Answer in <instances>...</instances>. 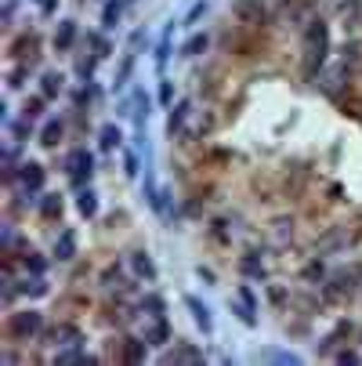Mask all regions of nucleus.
I'll return each instance as SVG.
<instances>
[{
	"instance_id": "obj_1",
	"label": "nucleus",
	"mask_w": 362,
	"mask_h": 366,
	"mask_svg": "<svg viewBox=\"0 0 362 366\" xmlns=\"http://www.w3.org/2000/svg\"><path fill=\"white\" fill-rule=\"evenodd\" d=\"M329 51V29L322 18H312V25L305 29V76H315L326 62Z\"/></svg>"
},
{
	"instance_id": "obj_2",
	"label": "nucleus",
	"mask_w": 362,
	"mask_h": 366,
	"mask_svg": "<svg viewBox=\"0 0 362 366\" xmlns=\"http://www.w3.org/2000/svg\"><path fill=\"white\" fill-rule=\"evenodd\" d=\"M4 330L11 333L15 341H29V338H37V333L44 330V316L37 309H25V312H11Z\"/></svg>"
},
{
	"instance_id": "obj_3",
	"label": "nucleus",
	"mask_w": 362,
	"mask_h": 366,
	"mask_svg": "<svg viewBox=\"0 0 362 366\" xmlns=\"http://www.w3.org/2000/svg\"><path fill=\"white\" fill-rule=\"evenodd\" d=\"M148 309H153V312H145V341L148 345H167L170 341V326H167V319L160 312V301L153 297V301H148Z\"/></svg>"
},
{
	"instance_id": "obj_4",
	"label": "nucleus",
	"mask_w": 362,
	"mask_h": 366,
	"mask_svg": "<svg viewBox=\"0 0 362 366\" xmlns=\"http://www.w3.org/2000/svg\"><path fill=\"white\" fill-rule=\"evenodd\" d=\"M66 171H69L73 185H83V181H90V174H95V156H90L87 149H73L66 156Z\"/></svg>"
},
{
	"instance_id": "obj_5",
	"label": "nucleus",
	"mask_w": 362,
	"mask_h": 366,
	"mask_svg": "<svg viewBox=\"0 0 362 366\" xmlns=\"http://www.w3.org/2000/svg\"><path fill=\"white\" fill-rule=\"evenodd\" d=\"M44 167L40 164H22V171L15 174V181H18V193L22 196H29V200H33V196H40L44 193Z\"/></svg>"
},
{
	"instance_id": "obj_6",
	"label": "nucleus",
	"mask_w": 362,
	"mask_h": 366,
	"mask_svg": "<svg viewBox=\"0 0 362 366\" xmlns=\"http://www.w3.org/2000/svg\"><path fill=\"white\" fill-rule=\"evenodd\" d=\"M51 345H54L58 352H66V348H83V333H80L76 326H69V323H58V326L51 330Z\"/></svg>"
},
{
	"instance_id": "obj_7",
	"label": "nucleus",
	"mask_w": 362,
	"mask_h": 366,
	"mask_svg": "<svg viewBox=\"0 0 362 366\" xmlns=\"http://www.w3.org/2000/svg\"><path fill=\"white\" fill-rule=\"evenodd\" d=\"M185 309L192 312V319H196V326L203 330V333H214V316H210V309H206V304L199 301V297H185Z\"/></svg>"
},
{
	"instance_id": "obj_8",
	"label": "nucleus",
	"mask_w": 362,
	"mask_h": 366,
	"mask_svg": "<svg viewBox=\"0 0 362 366\" xmlns=\"http://www.w3.org/2000/svg\"><path fill=\"white\" fill-rule=\"evenodd\" d=\"M232 11H235L239 22H250V25H254V22L264 18V0H235Z\"/></svg>"
},
{
	"instance_id": "obj_9",
	"label": "nucleus",
	"mask_w": 362,
	"mask_h": 366,
	"mask_svg": "<svg viewBox=\"0 0 362 366\" xmlns=\"http://www.w3.org/2000/svg\"><path fill=\"white\" fill-rule=\"evenodd\" d=\"M76 254V232L73 229H62V236L54 239V258L58 261H69Z\"/></svg>"
},
{
	"instance_id": "obj_10",
	"label": "nucleus",
	"mask_w": 362,
	"mask_h": 366,
	"mask_svg": "<svg viewBox=\"0 0 362 366\" xmlns=\"http://www.w3.org/2000/svg\"><path fill=\"white\" fill-rule=\"evenodd\" d=\"M58 366H90V362H98L95 355H87L83 348H66V352H58L54 355Z\"/></svg>"
},
{
	"instance_id": "obj_11",
	"label": "nucleus",
	"mask_w": 362,
	"mask_h": 366,
	"mask_svg": "<svg viewBox=\"0 0 362 366\" xmlns=\"http://www.w3.org/2000/svg\"><path fill=\"white\" fill-rule=\"evenodd\" d=\"M73 40H76V22H58V29H54V47L58 51H69L73 47Z\"/></svg>"
},
{
	"instance_id": "obj_12",
	"label": "nucleus",
	"mask_w": 362,
	"mask_h": 366,
	"mask_svg": "<svg viewBox=\"0 0 362 366\" xmlns=\"http://www.w3.org/2000/svg\"><path fill=\"white\" fill-rule=\"evenodd\" d=\"M163 362H203V352H196V348H189V345H177L174 352L163 355Z\"/></svg>"
},
{
	"instance_id": "obj_13",
	"label": "nucleus",
	"mask_w": 362,
	"mask_h": 366,
	"mask_svg": "<svg viewBox=\"0 0 362 366\" xmlns=\"http://www.w3.org/2000/svg\"><path fill=\"white\" fill-rule=\"evenodd\" d=\"M76 210L83 218H95L98 215V196H95V189H83L80 196H76Z\"/></svg>"
},
{
	"instance_id": "obj_14",
	"label": "nucleus",
	"mask_w": 362,
	"mask_h": 366,
	"mask_svg": "<svg viewBox=\"0 0 362 366\" xmlns=\"http://www.w3.org/2000/svg\"><path fill=\"white\" fill-rule=\"evenodd\" d=\"M40 215H44V218H51V222H54V218H62V196L44 193V196H40Z\"/></svg>"
},
{
	"instance_id": "obj_15",
	"label": "nucleus",
	"mask_w": 362,
	"mask_h": 366,
	"mask_svg": "<svg viewBox=\"0 0 362 366\" xmlns=\"http://www.w3.org/2000/svg\"><path fill=\"white\" fill-rule=\"evenodd\" d=\"M40 142H44L47 149H54L58 142H62V124H58V120H47L44 131H40Z\"/></svg>"
},
{
	"instance_id": "obj_16",
	"label": "nucleus",
	"mask_w": 362,
	"mask_h": 366,
	"mask_svg": "<svg viewBox=\"0 0 362 366\" xmlns=\"http://www.w3.org/2000/svg\"><path fill=\"white\" fill-rule=\"evenodd\" d=\"M18 294H25V297H40V294H47V283H44V276H33V280H22V287H18Z\"/></svg>"
},
{
	"instance_id": "obj_17",
	"label": "nucleus",
	"mask_w": 362,
	"mask_h": 366,
	"mask_svg": "<svg viewBox=\"0 0 362 366\" xmlns=\"http://www.w3.org/2000/svg\"><path fill=\"white\" fill-rule=\"evenodd\" d=\"M119 15H124V0H109L105 11H102V25H105V29H112V25L119 22Z\"/></svg>"
},
{
	"instance_id": "obj_18",
	"label": "nucleus",
	"mask_w": 362,
	"mask_h": 366,
	"mask_svg": "<svg viewBox=\"0 0 362 366\" xmlns=\"http://www.w3.org/2000/svg\"><path fill=\"white\" fill-rule=\"evenodd\" d=\"M40 91H44V98H54L58 91H62V73H44V80H40Z\"/></svg>"
},
{
	"instance_id": "obj_19",
	"label": "nucleus",
	"mask_w": 362,
	"mask_h": 366,
	"mask_svg": "<svg viewBox=\"0 0 362 366\" xmlns=\"http://www.w3.org/2000/svg\"><path fill=\"white\" fill-rule=\"evenodd\" d=\"M134 272H138V276H145V280H156V265H153V258H148V254H134Z\"/></svg>"
},
{
	"instance_id": "obj_20",
	"label": "nucleus",
	"mask_w": 362,
	"mask_h": 366,
	"mask_svg": "<svg viewBox=\"0 0 362 366\" xmlns=\"http://www.w3.org/2000/svg\"><path fill=\"white\" fill-rule=\"evenodd\" d=\"M261 359H272V362H290V366H297V362H300V355H297V352H283V348H268V352H261Z\"/></svg>"
},
{
	"instance_id": "obj_21",
	"label": "nucleus",
	"mask_w": 362,
	"mask_h": 366,
	"mask_svg": "<svg viewBox=\"0 0 362 366\" xmlns=\"http://www.w3.org/2000/svg\"><path fill=\"white\" fill-rule=\"evenodd\" d=\"M185 116H189V105L181 102V105L170 113V120H167V131H170V135H177V131H181V124H185Z\"/></svg>"
},
{
	"instance_id": "obj_22",
	"label": "nucleus",
	"mask_w": 362,
	"mask_h": 366,
	"mask_svg": "<svg viewBox=\"0 0 362 366\" xmlns=\"http://www.w3.org/2000/svg\"><path fill=\"white\" fill-rule=\"evenodd\" d=\"M206 44H210V37H206V33H196V37L185 44V55H203V51H206Z\"/></svg>"
},
{
	"instance_id": "obj_23",
	"label": "nucleus",
	"mask_w": 362,
	"mask_h": 366,
	"mask_svg": "<svg viewBox=\"0 0 362 366\" xmlns=\"http://www.w3.org/2000/svg\"><path fill=\"white\" fill-rule=\"evenodd\" d=\"M119 145V127H102V149H116Z\"/></svg>"
},
{
	"instance_id": "obj_24",
	"label": "nucleus",
	"mask_w": 362,
	"mask_h": 366,
	"mask_svg": "<svg viewBox=\"0 0 362 366\" xmlns=\"http://www.w3.org/2000/svg\"><path fill=\"white\" fill-rule=\"evenodd\" d=\"M145 345L148 341H127V362H141L145 359Z\"/></svg>"
},
{
	"instance_id": "obj_25",
	"label": "nucleus",
	"mask_w": 362,
	"mask_h": 366,
	"mask_svg": "<svg viewBox=\"0 0 362 366\" xmlns=\"http://www.w3.org/2000/svg\"><path fill=\"white\" fill-rule=\"evenodd\" d=\"M44 268H47L44 258H33V251L25 254V272H33V276H44Z\"/></svg>"
},
{
	"instance_id": "obj_26",
	"label": "nucleus",
	"mask_w": 362,
	"mask_h": 366,
	"mask_svg": "<svg viewBox=\"0 0 362 366\" xmlns=\"http://www.w3.org/2000/svg\"><path fill=\"white\" fill-rule=\"evenodd\" d=\"M203 15H206V0H199V4H192V8H189V15H185V22L192 25V22H196V18H203Z\"/></svg>"
},
{
	"instance_id": "obj_27",
	"label": "nucleus",
	"mask_w": 362,
	"mask_h": 366,
	"mask_svg": "<svg viewBox=\"0 0 362 366\" xmlns=\"http://www.w3.org/2000/svg\"><path fill=\"white\" fill-rule=\"evenodd\" d=\"M40 113H44V98H33V102L25 105V120H33V116H40Z\"/></svg>"
},
{
	"instance_id": "obj_28",
	"label": "nucleus",
	"mask_w": 362,
	"mask_h": 366,
	"mask_svg": "<svg viewBox=\"0 0 362 366\" xmlns=\"http://www.w3.org/2000/svg\"><path fill=\"white\" fill-rule=\"evenodd\" d=\"M160 102H163V105H170V102H174V87H170V80H163V84H160Z\"/></svg>"
},
{
	"instance_id": "obj_29",
	"label": "nucleus",
	"mask_w": 362,
	"mask_h": 366,
	"mask_svg": "<svg viewBox=\"0 0 362 366\" xmlns=\"http://www.w3.org/2000/svg\"><path fill=\"white\" fill-rule=\"evenodd\" d=\"M37 8H40V15H54L58 11V0H37Z\"/></svg>"
},
{
	"instance_id": "obj_30",
	"label": "nucleus",
	"mask_w": 362,
	"mask_h": 366,
	"mask_svg": "<svg viewBox=\"0 0 362 366\" xmlns=\"http://www.w3.org/2000/svg\"><path fill=\"white\" fill-rule=\"evenodd\" d=\"M124 171H127L131 178L138 174V156H134V152H127V167H124Z\"/></svg>"
},
{
	"instance_id": "obj_31",
	"label": "nucleus",
	"mask_w": 362,
	"mask_h": 366,
	"mask_svg": "<svg viewBox=\"0 0 362 366\" xmlns=\"http://www.w3.org/2000/svg\"><path fill=\"white\" fill-rule=\"evenodd\" d=\"M4 247H8V251L15 247V229H11V225H4Z\"/></svg>"
},
{
	"instance_id": "obj_32",
	"label": "nucleus",
	"mask_w": 362,
	"mask_h": 366,
	"mask_svg": "<svg viewBox=\"0 0 362 366\" xmlns=\"http://www.w3.org/2000/svg\"><path fill=\"white\" fill-rule=\"evenodd\" d=\"M11 15H15V0H8V4H4V22H11Z\"/></svg>"
}]
</instances>
